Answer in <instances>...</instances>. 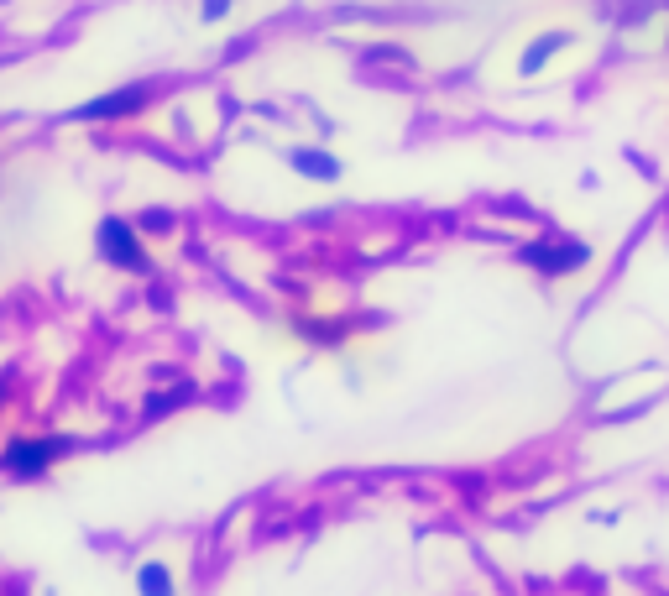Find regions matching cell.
Wrapping results in <instances>:
<instances>
[{
    "instance_id": "obj_1",
    "label": "cell",
    "mask_w": 669,
    "mask_h": 596,
    "mask_svg": "<svg viewBox=\"0 0 669 596\" xmlns=\"http://www.w3.org/2000/svg\"><path fill=\"white\" fill-rule=\"evenodd\" d=\"M100 257L105 262H115V267H126V272H152V257L142 251V241H136V231L121 220V215H110V220H100Z\"/></svg>"
},
{
    "instance_id": "obj_2",
    "label": "cell",
    "mask_w": 669,
    "mask_h": 596,
    "mask_svg": "<svg viewBox=\"0 0 669 596\" xmlns=\"http://www.w3.org/2000/svg\"><path fill=\"white\" fill-rule=\"evenodd\" d=\"M68 450H74V440H63V434L58 440H16L6 455H0V466H6L11 476H42Z\"/></svg>"
},
{
    "instance_id": "obj_3",
    "label": "cell",
    "mask_w": 669,
    "mask_h": 596,
    "mask_svg": "<svg viewBox=\"0 0 669 596\" xmlns=\"http://www.w3.org/2000/svg\"><path fill=\"white\" fill-rule=\"evenodd\" d=\"M147 105V84H131V89H115V95H100L79 110H68V121H115V116H136Z\"/></svg>"
},
{
    "instance_id": "obj_4",
    "label": "cell",
    "mask_w": 669,
    "mask_h": 596,
    "mask_svg": "<svg viewBox=\"0 0 669 596\" xmlns=\"http://www.w3.org/2000/svg\"><path fill=\"white\" fill-rule=\"evenodd\" d=\"M591 251L581 241H539V246H523V262L528 267H539V272H575V267H586Z\"/></svg>"
},
{
    "instance_id": "obj_5",
    "label": "cell",
    "mask_w": 669,
    "mask_h": 596,
    "mask_svg": "<svg viewBox=\"0 0 669 596\" xmlns=\"http://www.w3.org/2000/svg\"><path fill=\"white\" fill-rule=\"evenodd\" d=\"M288 163L304 173V178H319V183H335L340 178V163L330 152H314V147H298V152H288Z\"/></svg>"
},
{
    "instance_id": "obj_6",
    "label": "cell",
    "mask_w": 669,
    "mask_h": 596,
    "mask_svg": "<svg viewBox=\"0 0 669 596\" xmlns=\"http://www.w3.org/2000/svg\"><path fill=\"white\" fill-rule=\"evenodd\" d=\"M565 42H570L565 32H544V37L534 42V48H528V53L518 58V74H539V68H544L549 58H555V53L565 48Z\"/></svg>"
},
{
    "instance_id": "obj_7",
    "label": "cell",
    "mask_w": 669,
    "mask_h": 596,
    "mask_svg": "<svg viewBox=\"0 0 669 596\" xmlns=\"http://www.w3.org/2000/svg\"><path fill=\"white\" fill-rule=\"evenodd\" d=\"M136 591H142V596H173V570L168 565H142Z\"/></svg>"
},
{
    "instance_id": "obj_8",
    "label": "cell",
    "mask_w": 669,
    "mask_h": 596,
    "mask_svg": "<svg viewBox=\"0 0 669 596\" xmlns=\"http://www.w3.org/2000/svg\"><path fill=\"white\" fill-rule=\"evenodd\" d=\"M199 11H204V21H220V16L230 11V0H204V6H199Z\"/></svg>"
},
{
    "instance_id": "obj_9",
    "label": "cell",
    "mask_w": 669,
    "mask_h": 596,
    "mask_svg": "<svg viewBox=\"0 0 669 596\" xmlns=\"http://www.w3.org/2000/svg\"><path fill=\"white\" fill-rule=\"evenodd\" d=\"M0 398H6V387H0Z\"/></svg>"
}]
</instances>
